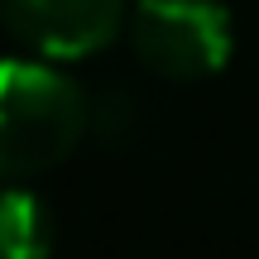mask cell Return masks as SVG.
I'll return each instance as SVG.
<instances>
[{
    "mask_svg": "<svg viewBox=\"0 0 259 259\" xmlns=\"http://www.w3.org/2000/svg\"><path fill=\"white\" fill-rule=\"evenodd\" d=\"M92 130V96L48 63L0 58V183L58 168Z\"/></svg>",
    "mask_w": 259,
    "mask_h": 259,
    "instance_id": "cell-1",
    "label": "cell"
},
{
    "mask_svg": "<svg viewBox=\"0 0 259 259\" xmlns=\"http://www.w3.org/2000/svg\"><path fill=\"white\" fill-rule=\"evenodd\" d=\"M235 29L221 0H135L130 48L154 77L202 82L231 63Z\"/></svg>",
    "mask_w": 259,
    "mask_h": 259,
    "instance_id": "cell-2",
    "label": "cell"
},
{
    "mask_svg": "<svg viewBox=\"0 0 259 259\" xmlns=\"http://www.w3.org/2000/svg\"><path fill=\"white\" fill-rule=\"evenodd\" d=\"M130 0H0V19L38 58H87L130 24Z\"/></svg>",
    "mask_w": 259,
    "mask_h": 259,
    "instance_id": "cell-3",
    "label": "cell"
},
{
    "mask_svg": "<svg viewBox=\"0 0 259 259\" xmlns=\"http://www.w3.org/2000/svg\"><path fill=\"white\" fill-rule=\"evenodd\" d=\"M53 221L44 202L19 187H0V259H48Z\"/></svg>",
    "mask_w": 259,
    "mask_h": 259,
    "instance_id": "cell-4",
    "label": "cell"
},
{
    "mask_svg": "<svg viewBox=\"0 0 259 259\" xmlns=\"http://www.w3.org/2000/svg\"><path fill=\"white\" fill-rule=\"evenodd\" d=\"M135 120H139V106L130 101L120 87H111V92H101L92 101V135L106 139V144L130 139V135H135Z\"/></svg>",
    "mask_w": 259,
    "mask_h": 259,
    "instance_id": "cell-5",
    "label": "cell"
}]
</instances>
